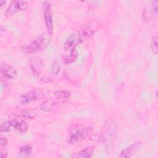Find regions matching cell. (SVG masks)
I'll use <instances>...</instances> for the list:
<instances>
[{"label": "cell", "instance_id": "cell-11", "mask_svg": "<svg viewBox=\"0 0 158 158\" xmlns=\"http://www.w3.org/2000/svg\"><path fill=\"white\" fill-rule=\"evenodd\" d=\"M0 70L1 74H2L4 77L10 79L15 78L17 74V71L14 68H13L12 66L9 65L4 62H1Z\"/></svg>", "mask_w": 158, "mask_h": 158}, {"label": "cell", "instance_id": "cell-7", "mask_svg": "<svg viewBox=\"0 0 158 158\" xmlns=\"http://www.w3.org/2000/svg\"><path fill=\"white\" fill-rule=\"evenodd\" d=\"M28 7V4L25 1L15 0L10 2L6 11V16L10 17L19 10H25Z\"/></svg>", "mask_w": 158, "mask_h": 158}, {"label": "cell", "instance_id": "cell-22", "mask_svg": "<svg viewBox=\"0 0 158 158\" xmlns=\"http://www.w3.org/2000/svg\"><path fill=\"white\" fill-rule=\"evenodd\" d=\"M52 77L50 76H48V75H44L43 76L40 80V83L41 84H45V83H48L52 81Z\"/></svg>", "mask_w": 158, "mask_h": 158}, {"label": "cell", "instance_id": "cell-5", "mask_svg": "<svg viewBox=\"0 0 158 158\" xmlns=\"http://www.w3.org/2000/svg\"><path fill=\"white\" fill-rule=\"evenodd\" d=\"M44 19L48 33L50 35L53 32V21L51 10V5L48 1H44L43 3Z\"/></svg>", "mask_w": 158, "mask_h": 158}, {"label": "cell", "instance_id": "cell-25", "mask_svg": "<svg viewBox=\"0 0 158 158\" xmlns=\"http://www.w3.org/2000/svg\"><path fill=\"white\" fill-rule=\"evenodd\" d=\"M6 3V1H0V6H2L4 4Z\"/></svg>", "mask_w": 158, "mask_h": 158}, {"label": "cell", "instance_id": "cell-1", "mask_svg": "<svg viewBox=\"0 0 158 158\" xmlns=\"http://www.w3.org/2000/svg\"><path fill=\"white\" fill-rule=\"evenodd\" d=\"M51 35L47 33H43L36 37L31 43L24 44L21 47V51L27 54H35L43 51L46 48L50 42Z\"/></svg>", "mask_w": 158, "mask_h": 158}, {"label": "cell", "instance_id": "cell-14", "mask_svg": "<svg viewBox=\"0 0 158 158\" xmlns=\"http://www.w3.org/2000/svg\"><path fill=\"white\" fill-rule=\"evenodd\" d=\"M57 100H54L52 99H48L44 101L40 105V109L45 112H49L54 109L55 106L57 104Z\"/></svg>", "mask_w": 158, "mask_h": 158}, {"label": "cell", "instance_id": "cell-24", "mask_svg": "<svg viewBox=\"0 0 158 158\" xmlns=\"http://www.w3.org/2000/svg\"><path fill=\"white\" fill-rule=\"evenodd\" d=\"M7 156V152L6 150H1V157L6 158Z\"/></svg>", "mask_w": 158, "mask_h": 158}, {"label": "cell", "instance_id": "cell-3", "mask_svg": "<svg viewBox=\"0 0 158 158\" xmlns=\"http://www.w3.org/2000/svg\"><path fill=\"white\" fill-rule=\"evenodd\" d=\"M100 23L96 20H92L83 24L80 27L78 35L80 43L91 38L98 31Z\"/></svg>", "mask_w": 158, "mask_h": 158}, {"label": "cell", "instance_id": "cell-10", "mask_svg": "<svg viewBox=\"0 0 158 158\" xmlns=\"http://www.w3.org/2000/svg\"><path fill=\"white\" fill-rule=\"evenodd\" d=\"M80 43L78 37H77L74 33H71L66 39L64 49L65 51H72L75 49V47L77 46Z\"/></svg>", "mask_w": 158, "mask_h": 158}, {"label": "cell", "instance_id": "cell-12", "mask_svg": "<svg viewBox=\"0 0 158 158\" xmlns=\"http://www.w3.org/2000/svg\"><path fill=\"white\" fill-rule=\"evenodd\" d=\"M141 146L140 142H136L135 143L131 145H130L128 147H127L126 149L122 151L120 154V157H131L135 152Z\"/></svg>", "mask_w": 158, "mask_h": 158}, {"label": "cell", "instance_id": "cell-19", "mask_svg": "<svg viewBox=\"0 0 158 158\" xmlns=\"http://www.w3.org/2000/svg\"><path fill=\"white\" fill-rule=\"evenodd\" d=\"M60 69V64L59 62L57 60H55L51 65V72L52 74L56 75L59 72Z\"/></svg>", "mask_w": 158, "mask_h": 158}, {"label": "cell", "instance_id": "cell-2", "mask_svg": "<svg viewBox=\"0 0 158 158\" xmlns=\"http://www.w3.org/2000/svg\"><path fill=\"white\" fill-rule=\"evenodd\" d=\"M93 127L91 126L82 127L81 125H73L70 130L68 142L70 144H76L85 139L92 132Z\"/></svg>", "mask_w": 158, "mask_h": 158}, {"label": "cell", "instance_id": "cell-23", "mask_svg": "<svg viewBox=\"0 0 158 158\" xmlns=\"http://www.w3.org/2000/svg\"><path fill=\"white\" fill-rule=\"evenodd\" d=\"M7 142H8V140L6 137H1V141H0L1 147L2 148V147L5 146L7 144Z\"/></svg>", "mask_w": 158, "mask_h": 158}, {"label": "cell", "instance_id": "cell-16", "mask_svg": "<svg viewBox=\"0 0 158 158\" xmlns=\"http://www.w3.org/2000/svg\"><path fill=\"white\" fill-rule=\"evenodd\" d=\"M78 57V51L74 49L70 51V54L65 55L62 58V61L65 64H69L75 62Z\"/></svg>", "mask_w": 158, "mask_h": 158}, {"label": "cell", "instance_id": "cell-17", "mask_svg": "<svg viewBox=\"0 0 158 158\" xmlns=\"http://www.w3.org/2000/svg\"><path fill=\"white\" fill-rule=\"evenodd\" d=\"M32 151V146L29 144L22 146L19 151V157L26 158L30 156Z\"/></svg>", "mask_w": 158, "mask_h": 158}, {"label": "cell", "instance_id": "cell-21", "mask_svg": "<svg viewBox=\"0 0 158 158\" xmlns=\"http://www.w3.org/2000/svg\"><path fill=\"white\" fill-rule=\"evenodd\" d=\"M10 124L9 121H5L1 123L0 130L1 132H9L10 130Z\"/></svg>", "mask_w": 158, "mask_h": 158}, {"label": "cell", "instance_id": "cell-18", "mask_svg": "<svg viewBox=\"0 0 158 158\" xmlns=\"http://www.w3.org/2000/svg\"><path fill=\"white\" fill-rule=\"evenodd\" d=\"M21 115L25 119H33L36 117V114L33 111L28 109H23L21 112Z\"/></svg>", "mask_w": 158, "mask_h": 158}, {"label": "cell", "instance_id": "cell-13", "mask_svg": "<svg viewBox=\"0 0 158 158\" xmlns=\"http://www.w3.org/2000/svg\"><path fill=\"white\" fill-rule=\"evenodd\" d=\"M94 151L93 146H88L78 152L73 153L72 157L75 158H89L93 156Z\"/></svg>", "mask_w": 158, "mask_h": 158}, {"label": "cell", "instance_id": "cell-9", "mask_svg": "<svg viewBox=\"0 0 158 158\" xmlns=\"http://www.w3.org/2000/svg\"><path fill=\"white\" fill-rule=\"evenodd\" d=\"M28 64L33 73L36 76L40 75L44 67L42 60L38 57L32 56L29 58Z\"/></svg>", "mask_w": 158, "mask_h": 158}, {"label": "cell", "instance_id": "cell-8", "mask_svg": "<svg viewBox=\"0 0 158 158\" xmlns=\"http://www.w3.org/2000/svg\"><path fill=\"white\" fill-rule=\"evenodd\" d=\"M157 4L158 1L155 0L151 1V4L145 7L143 11V20L144 22H149L154 14L155 15H157Z\"/></svg>", "mask_w": 158, "mask_h": 158}, {"label": "cell", "instance_id": "cell-6", "mask_svg": "<svg viewBox=\"0 0 158 158\" xmlns=\"http://www.w3.org/2000/svg\"><path fill=\"white\" fill-rule=\"evenodd\" d=\"M11 126L22 133H25L28 129V123L18 114H11L8 118Z\"/></svg>", "mask_w": 158, "mask_h": 158}, {"label": "cell", "instance_id": "cell-20", "mask_svg": "<svg viewBox=\"0 0 158 158\" xmlns=\"http://www.w3.org/2000/svg\"><path fill=\"white\" fill-rule=\"evenodd\" d=\"M157 36L156 35H155L151 40V48L152 49V51L155 54H157L158 52V48H157Z\"/></svg>", "mask_w": 158, "mask_h": 158}, {"label": "cell", "instance_id": "cell-15", "mask_svg": "<svg viewBox=\"0 0 158 158\" xmlns=\"http://www.w3.org/2000/svg\"><path fill=\"white\" fill-rule=\"evenodd\" d=\"M54 95L58 101L65 102L70 99L71 93L67 90H57L54 92Z\"/></svg>", "mask_w": 158, "mask_h": 158}, {"label": "cell", "instance_id": "cell-4", "mask_svg": "<svg viewBox=\"0 0 158 158\" xmlns=\"http://www.w3.org/2000/svg\"><path fill=\"white\" fill-rule=\"evenodd\" d=\"M44 96V91H43L40 89H31L21 96L20 99V103L22 105L27 104L33 101L41 99Z\"/></svg>", "mask_w": 158, "mask_h": 158}]
</instances>
